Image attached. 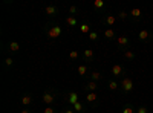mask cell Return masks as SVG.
<instances>
[{"instance_id": "484cf974", "label": "cell", "mask_w": 153, "mask_h": 113, "mask_svg": "<svg viewBox=\"0 0 153 113\" xmlns=\"http://www.w3.org/2000/svg\"><path fill=\"white\" fill-rule=\"evenodd\" d=\"M124 58H126V60H135V58H136V54L129 49V51L124 52Z\"/></svg>"}, {"instance_id": "83f0119b", "label": "cell", "mask_w": 153, "mask_h": 113, "mask_svg": "<svg viewBox=\"0 0 153 113\" xmlns=\"http://www.w3.org/2000/svg\"><path fill=\"white\" fill-rule=\"evenodd\" d=\"M98 38H100V35H98L97 31H92L91 34H89V40H91V41H97Z\"/></svg>"}, {"instance_id": "d6a6232c", "label": "cell", "mask_w": 153, "mask_h": 113, "mask_svg": "<svg viewBox=\"0 0 153 113\" xmlns=\"http://www.w3.org/2000/svg\"><path fill=\"white\" fill-rule=\"evenodd\" d=\"M20 113H31V110H29V109H23Z\"/></svg>"}, {"instance_id": "cb8c5ba5", "label": "cell", "mask_w": 153, "mask_h": 113, "mask_svg": "<svg viewBox=\"0 0 153 113\" xmlns=\"http://www.w3.org/2000/svg\"><path fill=\"white\" fill-rule=\"evenodd\" d=\"M66 23L69 24L71 28H75L76 24H78V21H76V18H75V17H72V16H69V17L66 18Z\"/></svg>"}, {"instance_id": "e0dca14e", "label": "cell", "mask_w": 153, "mask_h": 113, "mask_svg": "<svg viewBox=\"0 0 153 113\" xmlns=\"http://www.w3.org/2000/svg\"><path fill=\"white\" fill-rule=\"evenodd\" d=\"M107 86H109V89H110L112 92H117V90H120V83H118L117 80H110V81L107 83Z\"/></svg>"}, {"instance_id": "ac0fdd59", "label": "cell", "mask_w": 153, "mask_h": 113, "mask_svg": "<svg viewBox=\"0 0 153 113\" xmlns=\"http://www.w3.org/2000/svg\"><path fill=\"white\" fill-rule=\"evenodd\" d=\"M80 31H81L83 34H87V35H89V34L92 32V31H91V23H87V21H86V23H81V24H80Z\"/></svg>"}, {"instance_id": "2e32d148", "label": "cell", "mask_w": 153, "mask_h": 113, "mask_svg": "<svg viewBox=\"0 0 153 113\" xmlns=\"http://www.w3.org/2000/svg\"><path fill=\"white\" fill-rule=\"evenodd\" d=\"M72 110H74V112H80V113H84V112H86V107H84V104H83L81 99L72 106Z\"/></svg>"}, {"instance_id": "6da1fadb", "label": "cell", "mask_w": 153, "mask_h": 113, "mask_svg": "<svg viewBox=\"0 0 153 113\" xmlns=\"http://www.w3.org/2000/svg\"><path fill=\"white\" fill-rule=\"evenodd\" d=\"M45 32H46V37L51 40H55L58 38V37L61 35L63 29L58 26V24H48V26L45 28Z\"/></svg>"}, {"instance_id": "f1b7e54d", "label": "cell", "mask_w": 153, "mask_h": 113, "mask_svg": "<svg viewBox=\"0 0 153 113\" xmlns=\"http://www.w3.org/2000/svg\"><path fill=\"white\" fill-rule=\"evenodd\" d=\"M69 58H71L72 61L78 60V58H80V54H78V51H71V54H69Z\"/></svg>"}, {"instance_id": "277c9868", "label": "cell", "mask_w": 153, "mask_h": 113, "mask_svg": "<svg viewBox=\"0 0 153 113\" xmlns=\"http://www.w3.org/2000/svg\"><path fill=\"white\" fill-rule=\"evenodd\" d=\"M115 41H117V44H118V47H120V51H123V52L129 51V47H130V40H129V37H127V35H120Z\"/></svg>"}, {"instance_id": "44dd1931", "label": "cell", "mask_w": 153, "mask_h": 113, "mask_svg": "<svg viewBox=\"0 0 153 113\" xmlns=\"http://www.w3.org/2000/svg\"><path fill=\"white\" fill-rule=\"evenodd\" d=\"M12 66H14V58H11V57H6L5 58V61H3V67L8 70V69H11Z\"/></svg>"}, {"instance_id": "f546056e", "label": "cell", "mask_w": 153, "mask_h": 113, "mask_svg": "<svg viewBox=\"0 0 153 113\" xmlns=\"http://www.w3.org/2000/svg\"><path fill=\"white\" fill-rule=\"evenodd\" d=\"M69 12H71V16L74 17V16L78 14V8H76V6H71V8H69Z\"/></svg>"}, {"instance_id": "3957f363", "label": "cell", "mask_w": 153, "mask_h": 113, "mask_svg": "<svg viewBox=\"0 0 153 113\" xmlns=\"http://www.w3.org/2000/svg\"><path fill=\"white\" fill-rule=\"evenodd\" d=\"M110 73H112L113 80H117V78H124L126 73H127V69H126L123 64H113L112 69H110Z\"/></svg>"}, {"instance_id": "4316f807", "label": "cell", "mask_w": 153, "mask_h": 113, "mask_svg": "<svg viewBox=\"0 0 153 113\" xmlns=\"http://www.w3.org/2000/svg\"><path fill=\"white\" fill-rule=\"evenodd\" d=\"M104 6H106V3L103 2V0H95L94 2V8L95 9H104Z\"/></svg>"}, {"instance_id": "836d02e7", "label": "cell", "mask_w": 153, "mask_h": 113, "mask_svg": "<svg viewBox=\"0 0 153 113\" xmlns=\"http://www.w3.org/2000/svg\"><path fill=\"white\" fill-rule=\"evenodd\" d=\"M63 113H75V112H74V110H72V107H71L69 110H65V112H63Z\"/></svg>"}, {"instance_id": "4dcf8cb0", "label": "cell", "mask_w": 153, "mask_h": 113, "mask_svg": "<svg viewBox=\"0 0 153 113\" xmlns=\"http://www.w3.org/2000/svg\"><path fill=\"white\" fill-rule=\"evenodd\" d=\"M136 113H149V109L146 106H141V107L136 109Z\"/></svg>"}, {"instance_id": "603a6c76", "label": "cell", "mask_w": 153, "mask_h": 113, "mask_svg": "<svg viewBox=\"0 0 153 113\" xmlns=\"http://www.w3.org/2000/svg\"><path fill=\"white\" fill-rule=\"evenodd\" d=\"M123 113H136V109L133 107V104H126L123 107Z\"/></svg>"}, {"instance_id": "5bb4252c", "label": "cell", "mask_w": 153, "mask_h": 113, "mask_svg": "<svg viewBox=\"0 0 153 113\" xmlns=\"http://www.w3.org/2000/svg\"><path fill=\"white\" fill-rule=\"evenodd\" d=\"M97 89H98V83H95V81H89V83L84 86V90H86L87 93L97 92Z\"/></svg>"}, {"instance_id": "d6986e66", "label": "cell", "mask_w": 153, "mask_h": 113, "mask_svg": "<svg viewBox=\"0 0 153 113\" xmlns=\"http://www.w3.org/2000/svg\"><path fill=\"white\" fill-rule=\"evenodd\" d=\"M8 47H9V52L16 54V52H19V49H20V43L19 41H11Z\"/></svg>"}, {"instance_id": "ffe728a7", "label": "cell", "mask_w": 153, "mask_h": 113, "mask_svg": "<svg viewBox=\"0 0 153 113\" xmlns=\"http://www.w3.org/2000/svg\"><path fill=\"white\" fill-rule=\"evenodd\" d=\"M101 78H103V73H101V72H98V70H94V72L91 73V81H95V83H98Z\"/></svg>"}, {"instance_id": "8992f818", "label": "cell", "mask_w": 153, "mask_h": 113, "mask_svg": "<svg viewBox=\"0 0 153 113\" xmlns=\"http://www.w3.org/2000/svg\"><path fill=\"white\" fill-rule=\"evenodd\" d=\"M138 40L141 41V43H149L153 40V32L147 31V29H143V31H139L138 32Z\"/></svg>"}, {"instance_id": "d4e9b609", "label": "cell", "mask_w": 153, "mask_h": 113, "mask_svg": "<svg viewBox=\"0 0 153 113\" xmlns=\"http://www.w3.org/2000/svg\"><path fill=\"white\" fill-rule=\"evenodd\" d=\"M130 16H129V12H127V11H120L118 12V14H117V18H120V20H127V18H129Z\"/></svg>"}, {"instance_id": "52a82bcc", "label": "cell", "mask_w": 153, "mask_h": 113, "mask_svg": "<svg viewBox=\"0 0 153 113\" xmlns=\"http://www.w3.org/2000/svg\"><path fill=\"white\" fill-rule=\"evenodd\" d=\"M129 16H130V18L133 20V21H141L143 20V12H141V9L139 8H133L130 12H129Z\"/></svg>"}, {"instance_id": "8fae6325", "label": "cell", "mask_w": 153, "mask_h": 113, "mask_svg": "<svg viewBox=\"0 0 153 113\" xmlns=\"http://www.w3.org/2000/svg\"><path fill=\"white\" fill-rule=\"evenodd\" d=\"M45 12H46V16L54 17V16L58 14V6H57V5H48V6L45 8Z\"/></svg>"}, {"instance_id": "5b68a950", "label": "cell", "mask_w": 153, "mask_h": 113, "mask_svg": "<svg viewBox=\"0 0 153 113\" xmlns=\"http://www.w3.org/2000/svg\"><path fill=\"white\" fill-rule=\"evenodd\" d=\"M55 98H57V92H54V90H46V92L43 93L42 101H43L46 106H51V104L55 101Z\"/></svg>"}, {"instance_id": "9a60e30c", "label": "cell", "mask_w": 153, "mask_h": 113, "mask_svg": "<svg viewBox=\"0 0 153 113\" xmlns=\"http://www.w3.org/2000/svg\"><path fill=\"white\" fill-rule=\"evenodd\" d=\"M104 37L107 40H117L118 38V35H117V32H115L112 28H107L106 31H104Z\"/></svg>"}, {"instance_id": "4fadbf2b", "label": "cell", "mask_w": 153, "mask_h": 113, "mask_svg": "<svg viewBox=\"0 0 153 113\" xmlns=\"http://www.w3.org/2000/svg\"><path fill=\"white\" fill-rule=\"evenodd\" d=\"M83 58H84V61H94V58H95V52L92 51V49H84V52H83Z\"/></svg>"}, {"instance_id": "1f68e13d", "label": "cell", "mask_w": 153, "mask_h": 113, "mask_svg": "<svg viewBox=\"0 0 153 113\" xmlns=\"http://www.w3.org/2000/svg\"><path fill=\"white\" fill-rule=\"evenodd\" d=\"M43 113H55V109H54V107H51V106H48V107L45 109Z\"/></svg>"}, {"instance_id": "30bf717a", "label": "cell", "mask_w": 153, "mask_h": 113, "mask_svg": "<svg viewBox=\"0 0 153 113\" xmlns=\"http://www.w3.org/2000/svg\"><path fill=\"white\" fill-rule=\"evenodd\" d=\"M20 103H22V106H25V107H29V106L34 103V98H32V95H29V93H25V95H22V98H20Z\"/></svg>"}, {"instance_id": "7a4b0ae2", "label": "cell", "mask_w": 153, "mask_h": 113, "mask_svg": "<svg viewBox=\"0 0 153 113\" xmlns=\"http://www.w3.org/2000/svg\"><path fill=\"white\" fill-rule=\"evenodd\" d=\"M133 80L132 78H129V77H127V75H126V77L124 78H121V81H120V90L124 93V95H129L132 90H133Z\"/></svg>"}, {"instance_id": "7c38bea8", "label": "cell", "mask_w": 153, "mask_h": 113, "mask_svg": "<svg viewBox=\"0 0 153 113\" xmlns=\"http://www.w3.org/2000/svg\"><path fill=\"white\" fill-rule=\"evenodd\" d=\"M66 101L71 104V107L75 104V103H78L80 101V96H78V93H76V92H71V93H68V99H66Z\"/></svg>"}, {"instance_id": "ba28073f", "label": "cell", "mask_w": 153, "mask_h": 113, "mask_svg": "<svg viewBox=\"0 0 153 113\" xmlns=\"http://www.w3.org/2000/svg\"><path fill=\"white\" fill-rule=\"evenodd\" d=\"M86 101L91 104V107H97V106H98V95H97V92L87 93V95H86Z\"/></svg>"}, {"instance_id": "7402d4cb", "label": "cell", "mask_w": 153, "mask_h": 113, "mask_svg": "<svg viewBox=\"0 0 153 113\" xmlns=\"http://www.w3.org/2000/svg\"><path fill=\"white\" fill-rule=\"evenodd\" d=\"M76 70H78V75H80V77H86V75L89 73V67H87L86 64L78 66V69H76Z\"/></svg>"}, {"instance_id": "9c48e42d", "label": "cell", "mask_w": 153, "mask_h": 113, "mask_svg": "<svg viewBox=\"0 0 153 113\" xmlns=\"http://www.w3.org/2000/svg\"><path fill=\"white\" fill-rule=\"evenodd\" d=\"M101 20H103V23L107 24V26H113L118 18H117V16H113V14H104Z\"/></svg>"}]
</instances>
